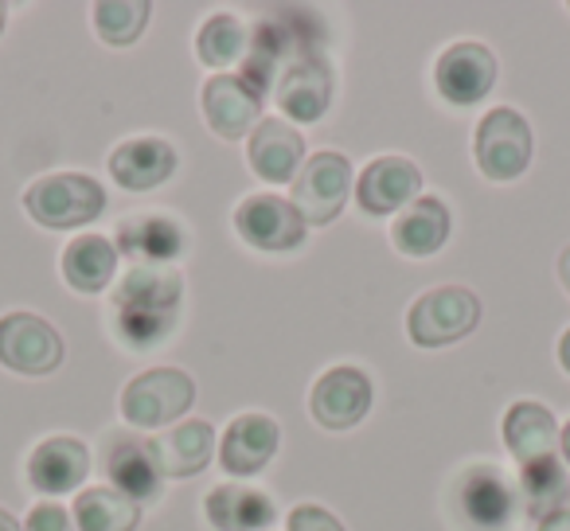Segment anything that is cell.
Masks as SVG:
<instances>
[{
  "label": "cell",
  "mask_w": 570,
  "mask_h": 531,
  "mask_svg": "<svg viewBox=\"0 0 570 531\" xmlns=\"http://www.w3.org/2000/svg\"><path fill=\"white\" fill-rule=\"evenodd\" d=\"M180 274L168 266H134L114 294L118 336L129 348H153L173 333L180 305Z\"/></svg>",
  "instance_id": "obj_1"
},
{
  "label": "cell",
  "mask_w": 570,
  "mask_h": 531,
  "mask_svg": "<svg viewBox=\"0 0 570 531\" xmlns=\"http://www.w3.org/2000/svg\"><path fill=\"white\" fill-rule=\"evenodd\" d=\"M106 207V191L87 173H51L40 176L32 188L24 191V212L32 215L40 227L51 230H71L82 223L98 219Z\"/></svg>",
  "instance_id": "obj_2"
},
{
  "label": "cell",
  "mask_w": 570,
  "mask_h": 531,
  "mask_svg": "<svg viewBox=\"0 0 570 531\" xmlns=\"http://www.w3.org/2000/svg\"><path fill=\"white\" fill-rule=\"evenodd\" d=\"M191 403H196L191 375H184L180 367H153V372L126 383V391H121V419L129 426L160 430L180 419Z\"/></svg>",
  "instance_id": "obj_3"
},
{
  "label": "cell",
  "mask_w": 570,
  "mask_h": 531,
  "mask_svg": "<svg viewBox=\"0 0 570 531\" xmlns=\"http://www.w3.org/2000/svg\"><path fill=\"white\" fill-rule=\"evenodd\" d=\"M481 321V302L465 286H438L422 294L406 313V333L419 348H442L469 336Z\"/></svg>",
  "instance_id": "obj_4"
},
{
  "label": "cell",
  "mask_w": 570,
  "mask_h": 531,
  "mask_svg": "<svg viewBox=\"0 0 570 531\" xmlns=\"http://www.w3.org/2000/svg\"><path fill=\"white\" fill-rule=\"evenodd\" d=\"M531 149H535L531 126L512 106H497L476 126L473 153L489 180H515V176H523L531 165Z\"/></svg>",
  "instance_id": "obj_5"
},
{
  "label": "cell",
  "mask_w": 570,
  "mask_h": 531,
  "mask_svg": "<svg viewBox=\"0 0 570 531\" xmlns=\"http://www.w3.org/2000/svg\"><path fill=\"white\" fill-rule=\"evenodd\" d=\"M352 188V165L341 153H317V157L305 160V168L294 176V199L297 215L305 219V227H325L348 204Z\"/></svg>",
  "instance_id": "obj_6"
},
{
  "label": "cell",
  "mask_w": 570,
  "mask_h": 531,
  "mask_svg": "<svg viewBox=\"0 0 570 531\" xmlns=\"http://www.w3.org/2000/svg\"><path fill=\"white\" fill-rule=\"evenodd\" d=\"M0 364L20 375H48L63 364V336L36 313L0 317Z\"/></svg>",
  "instance_id": "obj_7"
},
{
  "label": "cell",
  "mask_w": 570,
  "mask_h": 531,
  "mask_svg": "<svg viewBox=\"0 0 570 531\" xmlns=\"http://www.w3.org/2000/svg\"><path fill=\"white\" fill-rule=\"evenodd\" d=\"M367 411H372V380L352 364L325 372L309 391V414L325 430L360 426Z\"/></svg>",
  "instance_id": "obj_8"
},
{
  "label": "cell",
  "mask_w": 570,
  "mask_h": 531,
  "mask_svg": "<svg viewBox=\"0 0 570 531\" xmlns=\"http://www.w3.org/2000/svg\"><path fill=\"white\" fill-rule=\"evenodd\" d=\"M434 87L450 106H476L497 87V59L484 43H453L434 67Z\"/></svg>",
  "instance_id": "obj_9"
},
{
  "label": "cell",
  "mask_w": 570,
  "mask_h": 531,
  "mask_svg": "<svg viewBox=\"0 0 570 531\" xmlns=\"http://www.w3.org/2000/svg\"><path fill=\"white\" fill-rule=\"evenodd\" d=\"M235 230L258 250H294L305 238V219L282 196H246L235 212Z\"/></svg>",
  "instance_id": "obj_10"
},
{
  "label": "cell",
  "mask_w": 570,
  "mask_h": 531,
  "mask_svg": "<svg viewBox=\"0 0 570 531\" xmlns=\"http://www.w3.org/2000/svg\"><path fill=\"white\" fill-rule=\"evenodd\" d=\"M458 508L476 531H504L512 523L515 508V489L500 469L492 465H473L458 481Z\"/></svg>",
  "instance_id": "obj_11"
},
{
  "label": "cell",
  "mask_w": 570,
  "mask_h": 531,
  "mask_svg": "<svg viewBox=\"0 0 570 531\" xmlns=\"http://www.w3.org/2000/svg\"><path fill=\"white\" fill-rule=\"evenodd\" d=\"M204 118L223 141H238L250 134L254 118L262 114V95L243 75H212L204 82Z\"/></svg>",
  "instance_id": "obj_12"
},
{
  "label": "cell",
  "mask_w": 570,
  "mask_h": 531,
  "mask_svg": "<svg viewBox=\"0 0 570 531\" xmlns=\"http://www.w3.org/2000/svg\"><path fill=\"white\" fill-rule=\"evenodd\" d=\"M422 191V173L406 157H380L360 173L356 180V204L367 215H391L395 207L414 204Z\"/></svg>",
  "instance_id": "obj_13"
},
{
  "label": "cell",
  "mask_w": 570,
  "mask_h": 531,
  "mask_svg": "<svg viewBox=\"0 0 570 531\" xmlns=\"http://www.w3.org/2000/svg\"><path fill=\"white\" fill-rule=\"evenodd\" d=\"M149 450H153V461H157L160 476H196L207 469L215 453V430L212 422L204 419H191V422H180V426H165L160 434L149 437Z\"/></svg>",
  "instance_id": "obj_14"
},
{
  "label": "cell",
  "mask_w": 570,
  "mask_h": 531,
  "mask_svg": "<svg viewBox=\"0 0 570 531\" xmlns=\"http://www.w3.org/2000/svg\"><path fill=\"white\" fill-rule=\"evenodd\" d=\"M328 98H333V82L321 59L305 56L297 63H285V71L274 82V102L285 118L294 121H317L325 118Z\"/></svg>",
  "instance_id": "obj_15"
},
{
  "label": "cell",
  "mask_w": 570,
  "mask_h": 531,
  "mask_svg": "<svg viewBox=\"0 0 570 531\" xmlns=\"http://www.w3.org/2000/svg\"><path fill=\"white\" fill-rule=\"evenodd\" d=\"M277 453V422L269 414H238L219 445V461L230 476H254Z\"/></svg>",
  "instance_id": "obj_16"
},
{
  "label": "cell",
  "mask_w": 570,
  "mask_h": 531,
  "mask_svg": "<svg viewBox=\"0 0 570 531\" xmlns=\"http://www.w3.org/2000/svg\"><path fill=\"white\" fill-rule=\"evenodd\" d=\"M90 473V450L87 442L71 434L48 437L28 458V481L40 492H71L87 481Z\"/></svg>",
  "instance_id": "obj_17"
},
{
  "label": "cell",
  "mask_w": 570,
  "mask_h": 531,
  "mask_svg": "<svg viewBox=\"0 0 570 531\" xmlns=\"http://www.w3.org/2000/svg\"><path fill=\"white\" fill-rule=\"evenodd\" d=\"M302 157H305V141L289 121L266 118L254 126L250 145H246V160H250V168L262 180H269V184L294 180Z\"/></svg>",
  "instance_id": "obj_18"
},
{
  "label": "cell",
  "mask_w": 570,
  "mask_h": 531,
  "mask_svg": "<svg viewBox=\"0 0 570 531\" xmlns=\"http://www.w3.org/2000/svg\"><path fill=\"white\" fill-rule=\"evenodd\" d=\"M176 173V149L165 137H134L110 153V176L126 191H149Z\"/></svg>",
  "instance_id": "obj_19"
},
{
  "label": "cell",
  "mask_w": 570,
  "mask_h": 531,
  "mask_svg": "<svg viewBox=\"0 0 570 531\" xmlns=\"http://www.w3.org/2000/svg\"><path fill=\"white\" fill-rule=\"evenodd\" d=\"M106 473H110L114 489L126 492L137 504L160 496V469H157V461H153L149 437H129V434L110 437Z\"/></svg>",
  "instance_id": "obj_20"
},
{
  "label": "cell",
  "mask_w": 570,
  "mask_h": 531,
  "mask_svg": "<svg viewBox=\"0 0 570 531\" xmlns=\"http://www.w3.org/2000/svg\"><path fill=\"white\" fill-rule=\"evenodd\" d=\"M391 238H395L399 254H411V258H426V254H438L450 238V207L434 196H422L414 204L403 207V215L391 227Z\"/></svg>",
  "instance_id": "obj_21"
},
{
  "label": "cell",
  "mask_w": 570,
  "mask_h": 531,
  "mask_svg": "<svg viewBox=\"0 0 570 531\" xmlns=\"http://www.w3.org/2000/svg\"><path fill=\"white\" fill-rule=\"evenodd\" d=\"M118 250L134 258L137 266H165L184 250V230L180 223L165 219V215H137V219H121L118 227Z\"/></svg>",
  "instance_id": "obj_22"
},
{
  "label": "cell",
  "mask_w": 570,
  "mask_h": 531,
  "mask_svg": "<svg viewBox=\"0 0 570 531\" xmlns=\"http://www.w3.org/2000/svg\"><path fill=\"white\" fill-rule=\"evenodd\" d=\"M215 531H262L274 523V500L246 484H219L204 504Z\"/></svg>",
  "instance_id": "obj_23"
},
{
  "label": "cell",
  "mask_w": 570,
  "mask_h": 531,
  "mask_svg": "<svg viewBox=\"0 0 570 531\" xmlns=\"http://www.w3.org/2000/svg\"><path fill=\"white\" fill-rule=\"evenodd\" d=\"M504 442L512 450V458H520V465L539 458H551L554 442H559V422L543 403H515L504 414Z\"/></svg>",
  "instance_id": "obj_24"
},
{
  "label": "cell",
  "mask_w": 570,
  "mask_h": 531,
  "mask_svg": "<svg viewBox=\"0 0 570 531\" xmlns=\"http://www.w3.org/2000/svg\"><path fill=\"white\" fill-rule=\"evenodd\" d=\"M63 278L79 294H98L110 286L114 271H118V246L102 235H79L63 250Z\"/></svg>",
  "instance_id": "obj_25"
},
{
  "label": "cell",
  "mask_w": 570,
  "mask_h": 531,
  "mask_svg": "<svg viewBox=\"0 0 570 531\" xmlns=\"http://www.w3.org/2000/svg\"><path fill=\"white\" fill-rule=\"evenodd\" d=\"M520 500H523V512L535 515V520L570 508V476L554 453L520 465Z\"/></svg>",
  "instance_id": "obj_26"
},
{
  "label": "cell",
  "mask_w": 570,
  "mask_h": 531,
  "mask_svg": "<svg viewBox=\"0 0 570 531\" xmlns=\"http://www.w3.org/2000/svg\"><path fill=\"white\" fill-rule=\"evenodd\" d=\"M71 520L79 531H137L141 504L118 489H82L75 496Z\"/></svg>",
  "instance_id": "obj_27"
},
{
  "label": "cell",
  "mask_w": 570,
  "mask_h": 531,
  "mask_svg": "<svg viewBox=\"0 0 570 531\" xmlns=\"http://www.w3.org/2000/svg\"><path fill=\"white\" fill-rule=\"evenodd\" d=\"M246 48H250V32H246L238 17H212L196 36L199 63L215 67L219 75H223V67L243 63Z\"/></svg>",
  "instance_id": "obj_28"
},
{
  "label": "cell",
  "mask_w": 570,
  "mask_h": 531,
  "mask_svg": "<svg viewBox=\"0 0 570 531\" xmlns=\"http://www.w3.org/2000/svg\"><path fill=\"white\" fill-rule=\"evenodd\" d=\"M149 24V4L145 0H102L95 4V28L110 48H129Z\"/></svg>",
  "instance_id": "obj_29"
},
{
  "label": "cell",
  "mask_w": 570,
  "mask_h": 531,
  "mask_svg": "<svg viewBox=\"0 0 570 531\" xmlns=\"http://www.w3.org/2000/svg\"><path fill=\"white\" fill-rule=\"evenodd\" d=\"M285 528L289 531H344V523L321 504H297L294 512H289V520H285Z\"/></svg>",
  "instance_id": "obj_30"
},
{
  "label": "cell",
  "mask_w": 570,
  "mask_h": 531,
  "mask_svg": "<svg viewBox=\"0 0 570 531\" xmlns=\"http://www.w3.org/2000/svg\"><path fill=\"white\" fill-rule=\"evenodd\" d=\"M24 531H75V520L59 504H36L24 520Z\"/></svg>",
  "instance_id": "obj_31"
},
{
  "label": "cell",
  "mask_w": 570,
  "mask_h": 531,
  "mask_svg": "<svg viewBox=\"0 0 570 531\" xmlns=\"http://www.w3.org/2000/svg\"><path fill=\"white\" fill-rule=\"evenodd\" d=\"M539 531H570V508L543 515V520H539Z\"/></svg>",
  "instance_id": "obj_32"
},
{
  "label": "cell",
  "mask_w": 570,
  "mask_h": 531,
  "mask_svg": "<svg viewBox=\"0 0 570 531\" xmlns=\"http://www.w3.org/2000/svg\"><path fill=\"white\" fill-rule=\"evenodd\" d=\"M559 282L567 286V294H570V246L559 254Z\"/></svg>",
  "instance_id": "obj_33"
},
{
  "label": "cell",
  "mask_w": 570,
  "mask_h": 531,
  "mask_svg": "<svg viewBox=\"0 0 570 531\" xmlns=\"http://www.w3.org/2000/svg\"><path fill=\"white\" fill-rule=\"evenodd\" d=\"M559 364H562V372L570 375V328L562 333V341H559Z\"/></svg>",
  "instance_id": "obj_34"
},
{
  "label": "cell",
  "mask_w": 570,
  "mask_h": 531,
  "mask_svg": "<svg viewBox=\"0 0 570 531\" xmlns=\"http://www.w3.org/2000/svg\"><path fill=\"white\" fill-rule=\"evenodd\" d=\"M0 531H20V528H17V520H12V515L4 512V508H0Z\"/></svg>",
  "instance_id": "obj_35"
},
{
  "label": "cell",
  "mask_w": 570,
  "mask_h": 531,
  "mask_svg": "<svg viewBox=\"0 0 570 531\" xmlns=\"http://www.w3.org/2000/svg\"><path fill=\"white\" fill-rule=\"evenodd\" d=\"M559 442H562V453H567V465H570V422H567V426H562Z\"/></svg>",
  "instance_id": "obj_36"
},
{
  "label": "cell",
  "mask_w": 570,
  "mask_h": 531,
  "mask_svg": "<svg viewBox=\"0 0 570 531\" xmlns=\"http://www.w3.org/2000/svg\"><path fill=\"white\" fill-rule=\"evenodd\" d=\"M4 20H9V9H4V4H0V32H4Z\"/></svg>",
  "instance_id": "obj_37"
}]
</instances>
